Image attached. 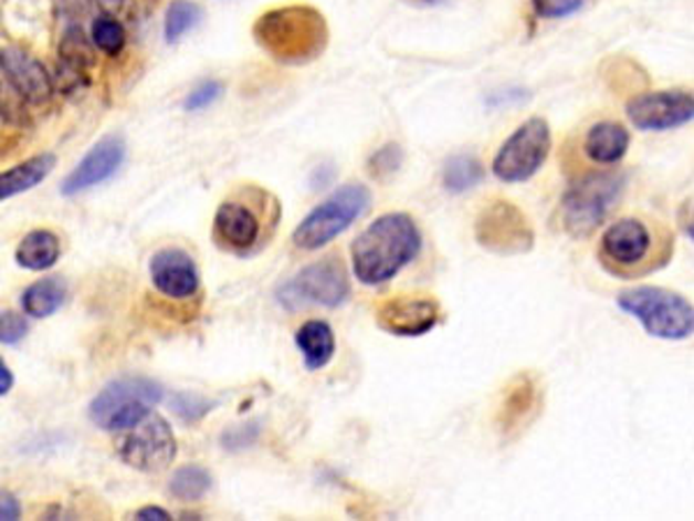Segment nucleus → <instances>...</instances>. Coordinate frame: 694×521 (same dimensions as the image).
I'll list each match as a JSON object with an SVG mask.
<instances>
[{"instance_id":"nucleus-11","label":"nucleus","mask_w":694,"mask_h":521,"mask_svg":"<svg viewBox=\"0 0 694 521\" xmlns=\"http://www.w3.org/2000/svg\"><path fill=\"white\" fill-rule=\"evenodd\" d=\"M475 239L493 256H524L535 246V230L528 216L507 200L488 202L475 220Z\"/></svg>"},{"instance_id":"nucleus-27","label":"nucleus","mask_w":694,"mask_h":521,"mask_svg":"<svg viewBox=\"0 0 694 521\" xmlns=\"http://www.w3.org/2000/svg\"><path fill=\"white\" fill-rule=\"evenodd\" d=\"M91 42L95 49H101L107 56H118L123 52V46L128 42L126 29L123 23L109 14L95 17L91 23Z\"/></svg>"},{"instance_id":"nucleus-25","label":"nucleus","mask_w":694,"mask_h":521,"mask_svg":"<svg viewBox=\"0 0 694 521\" xmlns=\"http://www.w3.org/2000/svg\"><path fill=\"white\" fill-rule=\"evenodd\" d=\"M211 489V473L204 466H181L169 480V493L179 501H200Z\"/></svg>"},{"instance_id":"nucleus-7","label":"nucleus","mask_w":694,"mask_h":521,"mask_svg":"<svg viewBox=\"0 0 694 521\" xmlns=\"http://www.w3.org/2000/svg\"><path fill=\"white\" fill-rule=\"evenodd\" d=\"M162 402V387L148 378L109 383L88 406V417L103 431H126Z\"/></svg>"},{"instance_id":"nucleus-9","label":"nucleus","mask_w":694,"mask_h":521,"mask_svg":"<svg viewBox=\"0 0 694 521\" xmlns=\"http://www.w3.org/2000/svg\"><path fill=\"white\" fill-rule=\"evenodd\" d=\"M551 154V128L541 116L528 118L505 139L493 158V174L503 184H524L547 163Z\"/></svg>"},{"instance_id":"nucleus-26","label":"nucleus","mask_w":694,"mask_h":521,"mask_svg":"<svg viewBox=\"0 0 694 521\" xmlns=\"http://www.w3.org/2000/svg\"><path fill=\"white\" fill-rule=\"evenodd\" d=\"M484 179V167L475 156H454L442 169V184L450 192L473 190Z\"/></svg>"},{"instance_id":"nucleus-12","label":"nucleus","mask_w":694,"mask_h":521,"mask_svg":"<svg viewBox=\"0 0 694 521\" xmlns=\"http://www.w3.org/2000/svg\"><path fill=\"white\" fill-rule=\"evenodd\" d=\"M628 118L643 133L674 131L694 118V97L687 91L641 93L628 103Z\"/></svg>"},{"instance_id":"nucleus-1","label":"nucleus","mask_w":694,"mask_h":521,"mask_svg":"<svg viewBox=\"0 0 694 521\" xmlns=\"http://www.w3.org/2000/svg\"><path fill=\"white\" fill-rule=\"evenodd\" d=\"M421 232L408 213H385L355 239L350 256L355 279L364 285L391 281L419 256Z\"/></svg>"},{"instance_id":"nucleus-24","label":"nucleus","mask_w":694,"mask_h":521,"mask_svg":"<svg viewBox=\"0 0 694 521\" xmlns=\"http://www.w3.org/2000/svg\"><path fill=\"white\" fill-rule=\"evenodd\" d=\"M67 294V285L61 277H49L42 281H35L21 294V309L31 317H49L54 315Z\"/></svg>"},{"instance_id":"nucleus-31","label":"nucleus","mask_w":694,"mask_h":521,"mask_svg":"<svg viewBox=\"0 0 694 521\" xmlns=\"http://www.w3.org/2000/svg\"><path fill=\"white\" fill-rule=\"evenodd\" d=\"M586 0H533V10L541 19H565L583 8Z\"/></svg>"},{"instance_id":"nucleus-5","label":"nucleus","mask_w":694,"mask_h":521,"mask_svg":"<svg viewBox=\"0 0 694 521\" xmlns=\"http://www.w3.org/2000/svg\"><path fill=\"white\" fill-rule=\"evenodd\" d=\"M623 190L625 174L621 171H595L569 186L560 200L565 232L577 239L590 237L602 226Z\"/></svg>"},{"instance_id":"nucleus-30","label":"nucleus","mask_w":694,"mask_h":521,"mask_svg":"<svg viewBox=\"0 0 694 521\" xmlns=\"http://www.w3.org/2000/svg\"><path fill=\"white\" fill-rule=\"evenodd\" d=\"M401 163H403L401 146L399 144H387V146L380 148V152L374 158H370V174L382 179V177H387V174H393L396 169H399Z\"/></svg>"},{"instance_id":"nucleus-19","label":"nucleus","mask_w":694,"mask_h":521,"mask_svg":"<svg viewBox=\"0 0 694 521\" xmlns=\"http://www.w3.org/2000/svg\"><path fill=\"white\" fill-rule=\"evenodd\" d=\"M95 65V46L82 27H65L59 42V80L65 91L88 84V70Z\"/></svg>"},{"instance_id":"nucleus-21","label":"nucleus","mask_w":694,"mask_h":521,"mask_svg":"<svg viewBox=\"0 0 694 521\" xmlns=\"http://www.w3.org/2000/svg\"><path fill=\"white\" fill-rule=\"evenodd\" d=\"M294 343L299 347L304 364L308 371L325 368L336 353V336L329 322L325 320H308L296 330Z\"/></svg>"},{"instance_id":"nucleus-23","label":"nucleus","mask_w":694,"mask_h":521,"mask_svg":"<svg viewBox=\"0 0 694 521\" xmlns=\"http://www.w3.org/2000/svg\"><path fill=\"white\" fill-rule=\"evenodd\" d=\"M17 264L29 271L52 269L61 258V241L49 230H33L17 246Z\"/></svg>"},{"instance_id":"nucleus-37","label":"nucleus","mask_w":694,"mask_h":521,"mask_svg":"<svg viewBox=\"0 0 694 521\" xmlns=\"http://www.w3.org/2000/svg\"><path fill=\"white\" fill-rule=\"evenodd\" d=\"M12 385H14L12 371H10V366L6 364V360L0 357V396H6V394L12 389Z\"/></svg>"},{"instance_id":"nucleus-29","label":"nucleus","mask_w":694,"mask_h":521,"mask_svg":"<svg viewBox=\"0 0 694 521\" xmlns=\"http://www.w3.org/2000/svg\"><path fill=\"white\" fill-rule=\"evenodd\" d=\"M29 334V320L17 311H0V343L14 345Z\"/></svg>"},{"instance_id":"nucleus-20","label":"nucleus","mask_w":694,"mask_h":521,"mask_svg":"<svg viewBox=\"0 0 694 521\" xmlns=\"http://www.w3.org/2000/svg\"><path fill=\"white\" fill-rule=\"evenodd\" d=\"M586 156L598 165L621 163L630 148V133L616 121H600L586 133Z\"/></svg>"},{"instance_id":"nucleus-34","label":"nucleus","mask_w":694,"mask_h":521,"mask_svg":"<svg viewBox=\"0 0 694 521\" xmlns=\"http://www.w3.org/2000/svg\"><path fill=\"white\" fill-rule=\"evenodd\" d=\"M95 0H56L61 19L67 27H82V21L93 12Z\"/></svg>"},{"instance_id":"nucleus-3","label":"nucleus","mask_w":694,"mask_h":521,"mask_svg":"<svg viewBox=\"0 0 694 521\" xmlns=\"http://www.w3.org/2000/svg\"><path fill=\"white\" fill-rule=\"evenodd\" d=\"M255 38L281 63L304 65L322 56L329 42L327 19L311 6H290L260 17Z\"/></svg>"},{"instance_id":"nucleus-10","label":"nucleus","mask_w":694,"mask_h":521,"mask_svg":"<svg viewBox=\"0 0 694 521\" xmlns=\"http://www.w3.org/2000/svg\"><path fill=\"white\" fill-rule=\"evenodd\" d=\"M116 455L123 463L141 470V473H160L177 459V436H174L169 421L151 410L118 438Z\"/></svg>"},{"instance_id":"nucleus-14","label":"nucleus","mask_w":694,"mask_h":521,"mask_svg":"<svg viewBox=\"0 0 694 521\" xmlns=\"http://www.w3.org/2000/svg\"><path fill=\"white\" fill-rule=\"evenodd\" d=\"M0 70L6 74V82L14 88V93L29 105H44L52 101L54 82L49 77L44 65L33 59L23 49L10 46L0 52Z\"/></svg>"},{"instance_id":"nucleus-6","label":"nucleus","mask_w":694,"mask_h":521,"mask_svg":"<svg viewBox=\"0 0 694 521\" xmlns=\"http://www.w3.org/2000/svg\"><path fill=\"white\" fill-rule=\"evenodd\" d=\"M368 207L370 190L364 184H345L296 226L292 243L302 251H319L357 222Z\"/></svg>"},{"instance_id":"nucleus-4","label":"nucleus","mask_w":694,"mask_h":521,"mask_svg":"<svg viewBox=\"0 0 694 521\" xmlns=\"http://www.w3.org/2000/svg\"><path fill=\"white\" fill-rule=\"evenodd\" d=\"M616 304L628 315L641 322L653 338L685 341L694 332V309L681 292L639 285L616 296Z\"/></svg>"},{"instance_id":"nucleus-36","label":"nucleus","mask_w":694,"mask_h":521,"mask_svg":"<svg viewBox=\"0 0 694 521\" xmlns=\"http://www.w3.org/2000/svg\"><path fill=\"white\" fill-rule=\"evenodd\" d=\"M135 517H137V519H141V521H151V519L167 521V519H171V514H169L167 510L158 508V506H146V508L137 510V514H135Z\"/></svg>"},{"instance_id":"nucleus-38","label":"nucleus","mask_w":694,"mask_h":521,"mask_svg":"<svg viewBox=\"0 0 694 521\" xmlns=\"http://www.w3.org/2000/svg\"><path fill=\"white\" fill-rule=\"evenodd\" d=\"M97 6H103V8H107V10H114V8H118L120 6V0H95Z\"/></svg>"},{"instance_id":"nucleus-32","label":"nucleus","mask_w":694,"mask_h":521,"mask_svg":"<svg viewBox=\"0 0 694 521\" xmlns=\"http://www.w3.org/2000/svg\"><path fill=\"white\" fill-rule=\"evenodd\" d=\"M171 406H174V410H177V415L186 421H197L211 410V404L207 399H202V396H197V394H188V392L174 396Z\"/></svg>"},{"instance_id":"nucleus-15","label":"nucleus","mask_w":694,"mask_h":521,"mask_svg":"<svg viewBox=\"0 0 694 521\" xmlns=\"http://www.w3.org/2000/svg\"><path fill=\"white\" fill-rule=\"evenodd\" d=\"M123 158H126V144H123L120 137L109 135L101 139L82 158V163L67 174L61 186V192L70 197V195H80L88 188L105 184L107 179L114 177Z\"/></svg>"},{"instance_id":"nucleus-33","label":"nucleus","mask_w":694,"mask_h":521,"mask_svg":"<svg viewBox=\"0 0 694 521\" xmlns=\"http://www.w3.org/2000/svg\"><path fill=\"white\" fill-rule=\"evenodd\" d=\"M220 95H222V84L220 82H213V80L202 82L200 86L192 88L190 95L186 97V110L188 112H200V110L213 105Z\"/></svg>"},{"instance_id":"nucleus-35","label":"nucleus","mask_w":694,"mask_h":521,"mask_svg":"<svg viewBox=\"0 0 694 521\" xmlns=\"http://www.w3.org/2000/svg\"><path fill=\"white\" fill-rule=\"evenodd\" d=\"M21 514V506L10 491L0 489V521H14Z\"/></svg>"},{"instance_id":"nucleus-13","label":"nucleus","mask_w":694,"mask_h":521,"mask_svg":"<svg viewBox=\"0 0 694 521\" xmlns=\"http://www.w3.org/2000/svg\"><path fill=\"white\" fill-rule=\"evenodd\" d=\"M440 304L429 294H399L376 309L378 327L391 336H424L440 322Z\"/></svg>"},{"instance_id":"nucleus-2","label":"nucleus","mask_w":694,"mask_h":521,"mask_svg":"<svg viewBox=\"0 0 694 521\" xmlns=\"http://www.w3.org/2000/svg\"><path fill=\"white\" fill-rule=\"evenodd\" d=\"M600 262L616 279H639L658 271L674 256V237L669 230H651L646 220L621 218L611 222L600 239Z\"/></svg>"},{"instance_id":"nucleus-17","label":"nucleus","mask_w":694,"mask_h":521,"mask_svg":"<svg viewBox=\"0 0 694 521\" xmlns=\"http://www.w3.org/2000/svg\"><path fill=\"white\" fill-rule=\"evenodd\" d=\"M156 290L169 300H190L200 292V269L181 248H162L148 264Z\"/></svg>"},{"instance_id":"nucleus-28","label":"nucleus","mask_w":694,"mask_h":521,"mask_svg":"<svg viewBox=\"0 0 694 521\" xmlns=\"http://www.w3.org/2000/svg\"><path fill=\"white\" fill-rule=\"evenodd\" d=\"M202 19V8L192 0H171L165 14V38L167 42H179L190 29Z\"/></svg>"},{"instance_id":"nucleus-16","label":"nucleus","mask_w":694,"mask_h":521,"mask_svg":"<svg viewBox=\"0 0 694 521\" xmlns=\"http://www.w3.org/2000/svg\"><path fill=\"white\" fill-rule=\"evenodd\" d=\"M213 237L225 251L245 256L262 239V216L243 202H222L213 218Z\"/></svg>"},{"instance_id":"nucleus-8","label":"nucleus","mask_w":694,"mask_h":521,"mask_svg":"<svg viewBox=\"0 0 694 521\" xmlns=\"http://www.w3.org/2000/svg\"><path fill=\"white\" fill-rule=\"evenodd\" d=\"M353 288L347 277L345 264L338 256H329L319 262L304 267L299 274L285 281L276 296L278 304L287 311H302L306 306H325L338 309L347 302Z\"/></svg>"},{"instance_id":"nucleus-18","label":"nucleus","mask_w":694,"mask_h":521,"mask_svg":"<svg viewBox=\"0 0 694 521\" xmlns=\"http://www.w3.org/2000/svg\"><path fill=\"white\" fill-rule=\"evenodd\" d=\"M539 404L541 394L537 378L533 374L514 376L503 392V402L498 415H495V427H498L503 436L518 434L520 429H526L528 421L537 415Z\"/></svg>"},{"instance_id":"nucleus-22","label":"nucleus","mask_w":694,"mask_h":521,"mask_svg":"<svg viewBox=\"0 0 694 521\" xmlns=\"http://www.w3.org/2000/svg\"><path fill=\"white\" fill-rule=\"evenodd\" d=\"M54 167L56 158L52 154H40L10 167L8 171H0V202L10 200L14 195L33 190L54 171Z\"/></svg>"}]
</instances>
